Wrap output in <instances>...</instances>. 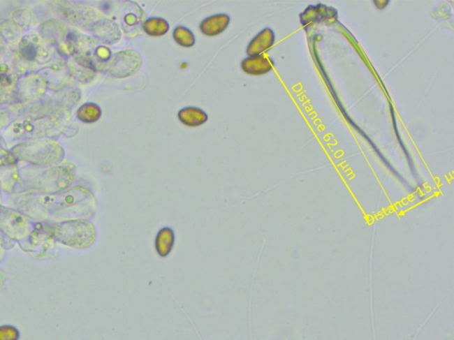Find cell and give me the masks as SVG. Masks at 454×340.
Here are the masks:
<instances>
[{"mask_svg": "<svg viewBox=\"0 0 454 340\" xmlns=\"http://www.w3.org/2000/svg\"><path fill=\"white\" fill-rule=\"evenodd\" d=\"M67 119L64 108L45 105L13 124V131L19 138L51 137L61 131Z\"/></svg>", "mask_w": 454, "mask_h": 340, "instance_id": "cell-1", "label": "cell"}, {"mask_svg": "<svg viewBox=\"0 0 454 340\" xmlns=\"http://www.w3.org/2000/svg\"><path fill=\"white\" fill-rule=\"evenodd\" d=\"M20 187L31 193L51 194L71 186L73 176L62 167L28 166L19 172Z\"/></svg>", "mask_w": 454, "mask_h": 340, "instance_id": "cell-2", "label": "cell"}, {"mask_svg": "<svg viewBox=\"0 0 454 340\" xmlns=\"http://www.w3.org/2000/svg\"><path fill=\"white\" fill-rule=\"evenodd\" d=\"M67 50L77 64L91 71H106L112 58L110 49L93 36L71 32L66 42Z\"/></svg>", "mask_w": 454, "mask_h": 340, "instance_id": "cell-3", "label": "cell"}, {"mask_svg": "<svg viewBox=\"0 0 454 340\" xmlns=\"http://www.w3.org/2000/svg\"><path fill=\"white\" fill-rule=\"evenodd\" d=\"M16 160L26 161L34 166H51L64 158V150L57 142L41 140L24 142L13 148Z\"/></svg>", "mask_w": 454, "mask_h": 340, "instance_id": "cell-4", "label": "cell"}, {"mask_svg": "<svg viewBox=\"0 0 454 340\" xmlns=\"http://www.w3.org/2000/svg\"><path fill=\"white\" fill-rule=\"evenodd\" d=\"M52 237L62 245L73 249H87L96 239V229L85 219L64 221L50 226Z\"/></svg>", "mask_w": 454, "mask_h": 340, "instance_id": "cell-5", "label": "cell"}, {"mask_svg": "<svg viewBox=\"0 0 454 340\" xmlns=\"http://www.w3.org/2000/svg\"><path fill=\"white\" fill-rule=\"evenodd\" d=\"M19 56L27 64H47L52 57L51 45L41 36L29 33L20 40Z\"/></svg>", "mask_w": 454, "mask_h": 340, "instance_id": "cell-6", "label": "cell"}, {"mask_svg": "<svg viewBox=\"0 0 454 340\" xmlns=\"http://www.w3.org/2000/svg\"><path fill=\"white\" fill-rule=\"evenodd\" d=\"M50 226L41 223L32 227L29 236L20 243L22 249L38 259L48 258L55 249Z\"/></svg>", "mask_w": 454, "mask_h": 340, "instance_id": "cell-7", "label": "cell"}, {"mask_svg": "<svg viewBox=\"0 0 454 340\" xmlns=\"http://www.w3.org/2000/svg\"><path fill=\"white\" fill-rule=\"evenodd\" d=\"M0 230L10 239L22 241L31 233L32 226L24 214L0 205Z\"/></svg>", "mask_w": 454, "mask_h": 340, "instance_id": "cell-8", "label": "cell"}, {"mask_svg": "<svg viewBox=\"0 0 454 340\" xmlns=\"http://www.w3.org/2000/svg\"><path fill=\"white\" fill-rule=\"evenodd\" d=\"M142 64V59L137 52L126 50L112 56L106 71L111 77L126 78L136 73Z\"/></svg>", "mask_w": 454, "mask_h": 340, "instance_id": "cell-9", "label": "cell"}, {"mask_svg": "<svg viewBox=\"0 0 454 340\" xmlns=\"http://www.w3.org/2000/svg\"><path fill=\"white\" fill-rule=\"evenodd\" d=\"M47 84L38 74H29L16 82L14 98L20 102L37 101L47 91Z\"/></svg>", "mask_w": 454, "mask_h": 340, "instance_id": "cell-10", "label": "cell"}, {"mask_svg": "<svg viewBox=\"0 0 454 340\" xmlns=\"http://www.w3.org/2000/svg\"><path fill=\"white\" fill-rule=\"evenodd\" d=\"M19 180L16 158L12 153L0 149V182L3 189L11 191Z\"/></svg>", "mask_w": 454, "mask_h": 340, "instance_id": "cell-11", "label": "cell"}, {"mask_svg": "<svg viewBox=\"0 0 454 340\" xmlns=\"http://www.w3.org/2000/svg\"><path fill=\"white\" fill-rule=\"evenodd\" d=\"M95 38L104 44L114 45L120 41L122 32L117 22L108 19L98 20L91 28Z\"/></svg>", "mask_w": 454, "mask_h": 340, "instance_id": "cell-12", "label": "cell"}, {"mask_svg": "<svg viewBox=\"0 0 454 340\" xmlns=\"http://www.w3.org/2000/svg\"><path fill=\"white\" fill-rule=\"evenodd\" d=\"M61 15L72 24L80 26V27H87L91 29L95 23L93 22L95 17L94 9L87 8V6H62Z\"/></svg>", "mask_w": 454, "mask_h": 340, "instance_id": "cell-13", "label": "cell"}, {"mask_svg": "<svg viewBox=\"0 0 454 340\" xmlns=\"http://www.w3.org/2000/svg\"><path fill=\"white\" fill-rule=\"evenodd\" d=\"M68 34V28L58 21H47L41 27L42 38L51 45L58 44L60 46L64 42L66 44Z\"/></svg>", "mask_w": 454, "mask_h": 340, "instance_id": "cell-14", "label": "cell"}, {"mask_svg": "<svg viewBox=\"0 0 454 340\" xmlns=\"http://www.w3.org/2000/svg\"><path fill=\"white\" fill-rule=\"evenodd\" d=\"M275 42V33L271 28H265L254 36L247 47L249 56L260 55L269 50Z\"/></svg>", "mask_w": 454, "mask_h": 340, "instance_id": "cell-15", "label": "cell"}, {"mask_svg": "<svg viewBox=\"0 0 454 340\" xmlns=\"http://www.w3.org/2000/svg\"><path fill=\"white\" fill-rule=\"evenodd\" d=\"M230 22L231 17L228 15H213L200 23V31L207 36H216L226 31Z\"/></svg>", "mask_w": 454, "mask_h": 340, "instance_id": "cell-16", "label": "cell"}, {"mask_svg": "<svg viewBox=\"0 0 454 340\" xmlns=\"http://www.w3.org/2000/svg\"><path fill=\"white\" fill-rule=\"evenodd\" d=\"M70 71V69L64 64H52L42 69L38 75H41L47 87L57 89L64 84L66 80L65 77H67Z\"/></svg>", "mask_w": 454, "mask_h": 340, "instance_id": "cell-17", "label": "cell"}, {"mask_svg": "<svg viewBox=\"0 0 454 340\" xmlns=\"http://www.w3.org/2000/svg\"><path fill=\"white\" fill-rule=\"evenodd\" d=\"M242 71L253 75H265L272 69V64L264 55L249 56L241 64Z\"/></svg>", "mask_w": 454, "mask_h": 340, "instance_id": "cell-18", "label": "cell"}, {"mask_svg": "<svg viewBox=\"0 0 454 340\" xmlns=\"http://www.w3.org/2000/svg\"><path fill=\"white\" fill-rule=\"evenodd\" d=\"M180 121L189 127H199L208 121V114L203 109L187 107L181 109L177 114Z\"/></svg>", "mask_w": 454, "mask_h": 340, "instance_id": "cell-19", "label": "cell"}, {"mask_svg": "<svg viewBox=\"0 0 454 340\" xmlns=\"http://www.w3.org/2000/svg\"><path fill=\"white\" fill-rule=\"evenodd\" d=\"M15 75L5 65L0 67V105L6 103L14 97Z\"/></svg>", "mask_w": 454, "mask_h": 340, "instance_id": "cell-20", "label": "cell"}, {"mask_svg": "<svg viewBox=\"0 0 454 340\" xmlns=\"http://www.w3.org/2000/svg\"><path fill=\"white\" fill-rule=\"evenodd\" d=\"M337 10L328 8L327 6L318 4L310 6L300 15L302 24L305 26L310 22H321L328 20L329 15H334Z\"/></svg>", "mask_w": 454, "mask_h": 340, "instance_id": "cell-21", "label": "cell"}, {"mask_svg": "<svg viewBox=\"0 0 454 340\" xmlns=\"http://www.w3.org/2000/svg\"><path fill=\"white\" fill-rule=\"evenodd\" d=\"M142 29L150 36H162L170 31V23L161 17H150L143 22Z\"/></svg>", "mask_w": 454, "mask_h": 340, "instance_id": "cell-22", "label": "cell"}, {"mask_svg": "<svg viewBox=\"0 0 454 340\" xmlns=\"http://www.w3.org/2000/svg\"><path fill=\"white\" fill-rule=\"evenodd\" d=\"M100 105L95 103H85L79 108L77 113L78 120L85 124L96 123L101 117Z\"/></svg>", "mask_w": 454, "mask_h": 340, "instance_id": "cell-23", "label": "cell"}, {"mask_svg": "<svg viewBox=\"0 0 454 340\" xmlns=\"http://www.w3.org/2000/svg\"><path fill=\"white\" fill-rule=\"evenodd\" d=\"M129 9L126 10V14L123 19V29L127 32L128 29L131 31L140 26L141 19L143 17V11L139 6L135 4L134 6H128Z\"/></svg>", "mask_w": 454, "mask_h": 340, "instance_id": "cell-24", "label": "cell"}, {"mask_svg": "<svg viewBox=\"0 0 454 340\" xmlns=\"http://www.w3.org/2000/svg\"><path fill=\"white\" fill-rule=\"evenodd\" d=\"M173 38L177 45L182 47H192L196 45V36L189 29L177 26L173 31Z\"/></svg>", "mask_w": 454, "mask_h": 340, "instance_id": "cell-25", "label": "cell"}, {"mask_svg": "<svg viewBox=\"0 0 454 340\" xmlns=\"http://www.w3.org/2000/svg\"><path fill=\"white\" fill-rule=\"evenodd\" d=\"M13 22L21 29L31 27L35 23V16L27 9L16 10L12 13Z\"/></svg>", "mask_w": 454, "mask_h": 340, "instance_id": "cell-26", "label": "cell"}, {"mask_svg": "<svg viewBox=\"0 0 454 340\" xmlns=\"http://www.w3.org/2000/svg\"><path fill=\"white\" fill-rule=\"evenodd\" d=\"M22 29L18 27L15 22H6L0 26V34L5 38L6 42L17 40L21 36Z\"/></svg>", "mask_w": 454, "mask_h": 340, "instance_id": "cell-27", "label": "cell"}, {"mask_svg": "<svg viewBox=\"0 0 454 340\" xmlns=\"http://www.w3.org/2000/svg\"><path fill=\"white\" fill-rule=\"evenodd\" d=\"M19 332L12 326H3L0 328V340H17Z\"/></svg>", "mask_w": 454, "mask_h": 340, "instance_id": "cell-28", "label": "cell"}, {"mask_svg": "<svg viewBox=\"0 0 454 340\" xmlns=\"http://www.w3.org/2000/svg\"><path fill=\"white\" fill-rule=\"evenodd\" d=\"M6 42L5 38H3V36L0 34V58L2 57V55L4 54L6 51Z\"/></svg>", "mask_w": 454, "mask_h": 340, "instance_id": "cell-29", "label": "cell"}, {"mask_svg": "<svg viewBox=\"0 0 454 340\" xmlns=\"http://www.w3.org/2000/svg\"><path fill=\"white\" fill-rule=\"evenodd\" d=\"M4 111L0 109V126L6 124V120L8 119V115L6 114Z\"/></svg>", "mask_w": 454, "mask_h": 340, "instance_id": "cell-30", "label": "cell"}, {"mask_svg": "<svg viewBox=\"0 0 454 340\" xmlns=\"http://www.w3.org/2000/svg\"><path fill=\"white\" fill-rule=\"evenodd\" d=\"M5 256L4 242H3L2 236L0 235V260H2Z\"/></svg>", "mask_w": 454, "mask_h": 340, "instance_id": "cell-31", "label": "cell"}, {"mask_svg": "<svg viewBox=\"0 0 454 340\" xmlns=\"http://www.w3.org/2000/svg\"><path fill=\"white\" fill-rule=\"evenodd\" d=\"M5 279H6V277H5L4 273H3L1 272V270H0V289L2 288L3 286H4Z\"/></svg>", "mask_w": 454, "mask_h": 340, "instance_id": "cell-32", "label": "cell"}]
</instances>
